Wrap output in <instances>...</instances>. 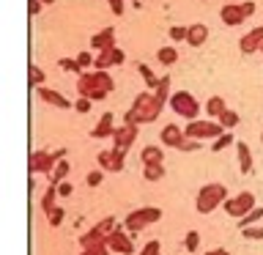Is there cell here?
Returning <instances> with one entry per match:
<instances>
[{
	"instance_id": "cell-1",
	"label": "cell",
	"mask_w": 263,
	"mask_h": 255,
	"mask_svg": "<svg viewBox=\"0 0 263 255\" xmlns=\"http://www.w3.org/2000/svg\"><path fill=\"white\" fill-rule=\"evenodd\" d=\"M77 88H80L82 99H104L112 90V80H110V74H107V71H93V74L82 71Z\"/></svg>"
},
{
	"instance_id": "cell-2",
	"label": "cell",
	"mask_w": 263,
	"mask_h": 255,
	"mask_svg": "<svg viewBox=\"0 0 263 255\" xmlns=\"http://www.w3.org/2000/svg\"><path fill=\"white\" fill-rule=\"evenodd\" d=\"M225 201H228L225 184H205L200 192H197L195 206H197V211H200V214H211L219 203H225Z\"/></svg>"
},
{
	"instance_id": "cell-3",
	"label": "cell",
	"mask_w": 263,
	"mask_h": 255,
	"mask_svg": "<svg viewBox=\"0 0 263 255\" xmlns=\"http://www.w3.org/2000/svg\"><path fill=\"white\" fill-rule=\"evenodd\" d=\"M167 102H170V107H173V113L181 115V118L195 121L197 113H200V104H197V99L189 94V90H176V94H170Z\"/></svg>"
},
{
	"instance_id": "cell-4",
	"label": "cell",
	"mask_w": 263,
	"mask_h": 255,
	"mask_svg": "<svg viewBox=\"0 0 263 255\" xmlns=\"http://www.w3.org/2000/svg\"><path fill=\"white\" fill-rule=\"evenodd\" d=\"M162 217V211L156 209V206H145V209H137V211H132L129 217H126V222H123V230H126L129 236H135V233H140L148 222H156Z\"/></svg>"
},
{
	"instance_id": "cell-5",
	"label": "cell",
	"mask_w": 263,
	"mask_h": 255,
	"mask_svg": "<svg viewBox=\"0 0 263 255\" xmlns=\"http://www.w3.org/2000/svg\"><path fill=\"white\" fill-rule=\"evenodd\" d=\"M219 135H225V129H222V123H214V121H197L195 118L184 129V137H189V140H205V137H219Z\"/></svg>"
},
{
	"instance_id": "cell-6",
	"label": "cell",
	"mask_w": 263,
	"mask_h": 255,
	"mask_svg": "<svg viewBox=\"0 0 263 255\" xmlns=\"http://www.w3.org/2000/svg\"><path fill=\"white\" fill-rule=\"evenodd\" d=\"M252 209H255V195L252 192H241V195L228 197V201H225V211L230 214V217H236V220L247 217Z\"/></svg>"
},
{
	"instance_id": "cell-7",
	"label": "cell",
	"mask_w": 263,
	"mask_h": 255,
	"mask_svg": "<svg viewBox=\"0 0 263 255\" xmlns=\"http://www.w3.org/2000/svg\"><path fill=\"white\" fill-rule=\"evenodd\" d=\"M61 156H66L63 148H61V151H55V154H47V151H33V154H30L28 168H30V173H52L55 162L61 159Z\"/></svg>"
},
{
	"instance_id": "cell-8",
	"label": "cell",
	"mask_w": 263,
	"mask_h": 255,
	"mask_svg": "<svg viewBox=\"0 0 263 255\" xmlns=\"http://www.w3.org/2000/svg\"><path fill=\"white\" fill-rule=\"evenodd\" d=\"M104 247L107 250H115V252H132V236L126 233V230H121V228H115L110 236L104 239Z\"/></svg>"
},
{
	"instance_id": "cell-9",
	"label": "cell",
	"mask_w": 263,
	"mask_h": 255,
	"mask_svg": "<svg viewBox=\"0 0 263 255\" xmlns=\"http://www.w3.org/2000/svg\"><path fill=\"white\" fill-rule=\"evenodd\" d=\"M123 63V52L121 49H115V47H107L99 52V58H93V66H96V71H104L107 66H121Z\"/></svg>"
},
{
	"instance_id": "cell-10",
	"label": "cell",
	"mask_w": 263,
	"mask_h": 255,
	"mask_svg": "<svg viewBox=\"0 0 263 255\" xmlns=\"http://www.w3.org/2000/svg\"><path fill=\"white\" fill-rule=\"evenodd\" d=\"M260 44H263V25H260V28H252L247 36H241V41H238V49L250 55V52H255V49H260Z\"/></svg>"
},
{
	"instance_id": "cell-11",
	"label": "cell",
	"mask_w": 263,
	"mask_h": 255,
	"mask_svg": "<svg viewBox=\"0 0 263 255\" xmlns=\"http://www.w3.org/2000/svg\"><path fill=\"white\" fill-rule=\"evenodd\" d=\"M112 135H115V148L126 151V148L132 145V140L137 137V126H135V123H123L121 129H115V132H112Z\"/></svg>"
},
{
	"instance_id": "cell-12",
	"label": "cell",
	"mask_w": 263,
	"mask_h": 255,
	"mask_svg": "<svg viewBox=\"0 0 263 255\" xmlns=\"http://www.w3.org/2000/svg\"><path fill=\"white\" fill-rule=\"evenodd\" d=\"M99 165L107 170H123V151L112 148V151H102L99 154Z\"/></svg>"
},
{
	"instance_id": "cell-13",
	"label": "cell",
	"mask_w": 263,
	"mask_h": 255,
	"mask_svg": "<svg viewBox=\"0 0 263 255\" xmlns=\"http://www.w3.org/2000/svg\"><path fill=\"white\" fill-rule=\"evenodd\" d=\"M39 96H41V102H49L52 107H61V110H69L71 107L69 99L63 94H58V90H52V88H39Z\"/></svg>"
},
{
	"instance_id": "cell-14",
	"label": "cell",
	"mask_w": 263,
	"mask_h": 255,
	"mask_svg": "<svg viewBox=\"0 0 263 255\" xmlns=\"http://www.w3.org/2000/svg\"><path fill=\"white\" fill-rule=\"evenodd\" d=\"M162 143L164 145H173V148H178L181 143H184V132H181L176 123H167V126L162 129Z\"/></svg>"
},
{
	"instance_id": "cell-15",
	"label": "cell",
	"mask_w": 263,
	"mask_h": 255,
	"mask_svg": "<svg viewBox=\"0 0 263 255\" xmlns=\"http://www.w3.org/2000/svg\"><path fill=\"white\" fill-rule=\"evenodd\" d=\"M219 16H222V22H225V25H241L247 20L244 11H241V6H225L219 11Z\"/></svg>"
},
{
	"instance_id": "cell-16",
	"label": "cell",
	"mask_w": 263,
	"mask_h": 255,
	"mask_svg": "<svg viewBox=\"0 0 263 255\" xmlns=\"http://www.w3.org/2000/svg\"><path fill=\"white\" fill-rule=\"evenodd\" d=\"M205 39H209V28H205V25H192V28H186V41L192 47L205 44Z\"/></svg>"
},
{
	"instance_id": "cell-17",
	"label": "cell",
	"mask_w": 263,
	"mask_h": 255,
	"mask_svg": "<svg viewBox=\"0 0 263 255\" xmlns=\"http://www.w3.org/2000/svg\"><path fill=\"white\" fill-rule=\"evenodd\" d=\"M236 151H238V168L241 173H252V154H250V145L247 143H236Z\"/></svg>"
},
{
	"instance_id": "cell-18",
	"label": "cell",
	"mask_w": 263,
	"mask_h": 255,
	"mask_svg": "<svg viewBox=\"0 0 263 255\" xmlns=\"http://www.w3.org/2000/svg\"><path fill=\"white\" fill-rule=\"evenodd\" d=\"M112 41H115V30H112V28H104V30L96 33L90 44H93L96 49H107V47H112Z\"/></svg>"
},
{
	"instance_id": "cell-19",
	"label": "cell",
	"mask_w": 263,
	"mask_h": 255,
	"mask_svg": "<svg viewBox=\"0 0 263 255\" xmlns=\"http://www.w3.org/2000/svg\"><path fill=\"white\" fill-rule=\"evenodd\" d=\"M112 132H115V126H112V113H104V115H102V121H99V126L93 129V137L99 140V137L112 135Z\"/></svg>"
},
{
	"instance_id": "cell-20",
	"label": "cell",
	"mask_w": 263,
	"mask_h": 255,
	"mask_svg": "<svg viewBox=\"0 0 263 255\" xmlns=\"http://www.w3.org/2000/svg\"><path fill=\"white\" fill-rule=\"evenodd\" d=\"M140 159H143L145 165H162V148H156V145H148V148H143Z\"/></svg>"
},
{
	"instance_id": "cell-21",
	"label": "cell",
	"mask_w": 263,
	"mask_h": 255,
	"mask_svg": "<svg viewBox=\"0 0 263 255\" xmlns=\"http://www.w3.org/2000/svg\"><path fill=\"white\" fill-rule=\"evenodd\" d=\"M205 110H209V115H214V118H219V115L228 110V104H225V99H222V96H214V99H209Z\"/></svg>"
},
{
	"instance_id": "cell-22",
	"label": "cell",
	"mask_w": 263,
	"mask_h": 255,
	"mask_svg": "<svg viewBox=\"0 0 263 255\" xmlns=\"http://www.w3.org/2000/svg\"><path fill=\"white\" fill-rule=\"evenodd\" d=\"M156 58H159L164 66H170V63L178 61V49H176V47H162L159 52H156Z\"/></svg>"
},
{
	"instance_id": "cell-23",
	"label": "cell",
	"mask_w": 263,
	"mask_h": 255,
	"mask_svg": "<svg viewBox=\"0 0 263 255\" xmlns=\"http://www.w3.org/2000/svg\"><path fill=\"white\" fill-rule=\"evenodd\" d=\"M28 77H30V80H28L30 85H33V88H39L41 82L47 80V74H44V69H39V66H33V63H30V66H28Z\"/></svg>"
},
{
	"instance_id": "cell-24",
	"label": "cell",
	"mask_w": 263,
	"mask_h": 255,
	"mask_svg": "<svg viewBox=\"0 0 263 255\" xmlns=\"http://www.w3.org/2000/svg\"><path fill=\"white\" fill-rule=\"evenodd\" d=\"M66 173H69V162H58L52 168V176H49V181H52V187H58L61 181L66 178Z\"/></svg>"
},
{
	"instance_id": "cell-25",
	"label": "cell",
	"mask_w": 263,
	"mask_h": 255,
	"mask_svg": "<svg viewBox=\"0 0 263 255\" xmlns=\"http://www.w3.org/2000/svg\"><path fill=\"white\" fill-rule=\"evenodd\" d=\"M260 217H263V209H252L250 214H247V217H241V220H238V225H241V230H244V228L255 225V222H258Z\"/></svg>"
},
{
	"instance_id": "cell-26",
	"label": "cell",
	"mask_w": 263,
	"mask_h": 255,
	"mask_svg": "<svg viewBox=\"0 0 263 255\" xmlns=\"http://www.w3.org/2000/svg\"><path fill=\"white\" fill-rule=\"evenodd\" d=\"M219 123H222V129H233L236 123H238V115L233 110H225V113L219 115Z\"/></svg>"
},
{
	"instance_id": "cell-27",
	"label": "cell",
	"mask_w": 263,
	"mask_h": 255,
	"mask_svg": "<svg viewBox=\"0 0 263 255\" xmlns=\"http://www.w3.org/2000/svg\"><path fill=\"white\" fill-rule=\"evenodd\" d=\"M55 192H58V187H52V184H49V189H47V195H44V201H41V209H44L47 214H49V211L55 209V206H52V201H55Z\"/></svg>"
},
{
	"instance_id": "cell-28",
	"label": "cell",
	"mask_w": 263,
	"mask_h": 255,
	"mask_svg": "<svg viewBox=\"0 0 263 255\" xmlns=\"http://www.w3.org/2000/svg\"><path fill=\"white\" fill-rule=\"evenodd\" d=\"M137 69H140V74H143V77H145V82H148V88H151V90H156V85H159V80H156L154 74H151V69H148L145 63H140Z\"/></svg>"
},
{
	"instance_id": "cell-29",
	"label": "cell",
	"mask_w": 263,
	"mask_h": 255,
	"mask_svg": "<svg viewBox=\"0 0 263 255\" xmlns=\"http://www.w3.org/2000/svg\"><path fill=\"white\" fill-rule=\"evenodd\" d=\"M162 176H164L162 165H145V178L148 181H159Z\"/></svg>"
},
{
	"instance_id": "cell-30",
	"label": "cell",
	"mask_w": 263,
	"mask_h": 255,
	"mask_svg": "<svg viewBox=\"0 0 263 255\" xmlns=\"http://www.w3.org/2000/svg\"><path fill=\"white\" fill-rule=\"evenodd\" d=\"M230 143H233V135H230V132H225V135H219L217 140H214V151H222V148H225V145H230Z\"/></svg>"
},
{
	"instance_id": "cell-31",
	"label": "cell",
	"mask_w": 263,
	"mask_h": 255,
	"mask_svg": "<svg viewBox=\"0 0 263 255\" xmlns=\"http://www.w3.org/2000/svg\"><path fill=\"white\" fill-rule=\"evenodd\" d=\"M197 244H200V236H197V230H189L186 233V242H184V247L189 252H195L197 250Z\"/></svg>"
},
{
	"instance_id": "cell-32",
	"label": "cell",
	"mask_w": 263,
	"mask_h": 255,
	"mask_svg": "<svg viewBox=\"0 0 263 255\" xmlns=\"http://www.w3.org/2000/svg\"><path fill=\"white\" fill-rule=\"evenodd\" d=\"M241 233H244V239H252V242L255 239H263V225H250V228H244Z\"/></svg>"
},
{
	"instance_id": "cell-33",
	"label": "cell",
	"mask_w": 263,
	"mask_h": 255,
	"mask_svg": "<svg viewBox=\"0 0 263 255\" xmlns=\"http://www.w3.org/2000/svg\"><path fill=\"white\" fill-rule=\"evenodd\" d=\"M159 252H162V247H159V242L154 239V242H148V244L143 247V252H140V255H159Z\"/></svg>"
},
{
	"instance_id": "cell-34",
	"label": "cell",
	"mask_w": 263,
	"mask_h": 255,
	"mask_svg": "<svg viewBox=\"0 0 263 255\" xmlns=\"http://www.w3.org/2000/svg\"><path fill=\"white\" fill-rule=\"evenodd\" d=\"M90 63H93V55H90V52H80L77 55V66H80V69H88Z\"/></svg>"
},
{
	"instance_id": "cell-35",
	"label": "cell",
	"mask_w": 263,
	"mask_h": 255,
	"mask_svg": "<svg viewBox=\"0 0 263 255\" xmlns=\"http://www.w3.org/2000/svg\"><path fill=\"white\" fill-rule=\"evenodd\" d=\"M195 148H200V140H189V137H184V143L178 145V151H195Z\"/></svg>"
},
{
	"instance_id": "cell-36",
	"label": "cell",
	"mask_w": 263,
	"mask_h": 255,
	"mask_svg": "<svg viewBox=\"0 0 263 255\" xmlns=\"http://www.w3.org/2000/svg\"><path fill=\"white\" fill-rule=\"evenodd\" d=\"M47 217H49V225H61L63 222V209H52Z\"/></svg>"
},
{
	"instance_id": "cell-37",
	"label": "cell",
	"mask_w": 263,
	"mask_h": 255,
	"mask_svg": "<svg viewBox=\"0 0 263 255\" xmlns=\"http://www.w3.org/2000/svg\"><path fill=\"white\" fill-rule=\"evenodd\" d=\"M61 69H66V71H77V74H82V69L77 66V61H69V58H63L61 61Z\"/></svg>"
},
{
	"instance_id": "cell-38",
	"label": "cell",
	"mask_w": 263,
	"mask_h": 255,
	"mask_svg": "<svg viewBox=\"0 0 263 255\" xmlns=\"http://www.w3.org/2000/svg\"><path fill=\"white\" fill-rule=\"evenodd\" d=\"M170 39L173 41H184L186 39V28H170Z\"/></svg>"
},
{
	"instance_id": "cell-39",
	"label": "cell",
	"mask_w": 263,
	"mask_h": 255,
	"mask_svg": "<svg viewBox=\"0 0 263 255\" xmlns=\"http://www.w3.org/2000/svg\"><path fill=\"white\" fill-rule=\"evenodd\" d=\"M85 181H88V184H90V187H96V184H99V181H102V170H93V173H90V176H88Z\"/></svg>"
},
{
	"instance_id": "cell-40",
	"label": "cell",
	"mask_w": 263,
	"mask_h": 255,
	"mask_svg": "<svg viewBox=\"0 0 263 255\" xmlns=\"http://www.w3.org/2000/svg\"><path fill=\"white\" fill-rule=\"evenodd\" d=\"M107 252H110V250H107V247L102 244V247H93V250H85L82 255H107Z\"/></svg>"
},
{
	"instance_id": "cell-41",
	"label": "cell",
	"mask_w": 263,
	"mask_h": 255,
	"mask_svg": "<svg viewBox=\"0 0 263 255\" xmlns=\"http://www.w3.org/2000/svg\"><path fill=\"white\" fill-rule=\"evenodd\" d=\"M71 184H69V181H61V184H58V192H61V195H71Z\"/></svg>"
},
{
	"instance_id": "cell-42",
	"label": "cell",
	"mask_w": 263,
	"mask_h": 255,
	"mask_svg": "<svg viewBox=\"0 0 263 255\" xmlns=\"http://www.w3.org/2000/svg\"><path fill=\"white\" fill-rule=\"evenodd\" d=\"M77 110H80V113H88V110H90V99H82V96H80V102H77Z\"/></svg>"
},
{
	"instance_id": "cell-43",
	"label": "cell",
	"mask_w": 263,
	"mask_h": 255,
	"mask_svg": "<svg viewBox=\"0 0 263 255\" xmlns=\"http://www.w3.org/2000/svg\"><path fill=\"white\" fill-rule=\"evenodd\" d=\"M241 11H244V16H252V11H255V3H252V0H247V3H241Z\"/></svg>"
},
{
	"instance_id": "cell-44",
	"label": "cell",
	"mask_w": 263,
	"mask_h": 255,
	"mask_svg": "<svg viewBox=\"0 0 263 255\" xmlns=\"http://www.w3.org/2000/svg\"><path fill=\"white\" fill-rule=\"evenodd\" d=\"M110 6L115 14H123V0H110Z\"/></svg>"
},
{
	"instance_id": "cell-45",
	"label": "cell",
	"mask_w": 263,
	"mask_h": 255,
	"mask_svg": "<svg viewBox=\"0 0 263 255\" xmlns=\"http://www.w3.org/2000/svg\"><path fill=\"white\" fill-rule=\"evenodd\" d=\"M39 8H41L39 0H30V3H28V11H30V14H39Z\"/></svg>"
},
{
	"instance_id": "cell-46",
	"label": "cell",
	"mask_w": 263,
	"mask_h": 255,
	"mask_svg": "<svg viewBox=\"0 0 263 255\" xmlns=\"http://www.w3.org/2000/svg\"><path fill=\"white\" fill-rule=\"evenodd\" d=\"M205 255H228V250H211V252H205Z\"/></svg>"
},
{
	"instance_id": "cell-47",
	"label": "cell",
	"mask_w": 263,
	"mask_h": 255,
	"mask_svg": "<svg viewBox=\"0 0 263 255\" xmlns=\"http://www.w3.org/2000/svg\"><path fill=\"white\" fill-rule=\"evenodd\" d=\"M41 3H52V0H41Z\"/></svg>"
},
{
	"instance_id": "cell-48",
	"label": "cell",
	"mask_w": 263,
	"mask_h": 255,
	"mask_svg": "<svg viewBox=\"0 0 263 255\" xmlns=\"http://www.w3.org/2000/svg\"><path fill=\"white\" fill-rule=\"evenodd\" d=\"M260 52H263V44H260Z\"/></svg>"
},
{
	"instance_id": "cell-49",
	"label": "cell",
	"mask_w": 263,
	"mask_h": 255,
	"mask_svg": "<svg viewBox=\"0 0 263 255\" xmlns=\"http://www.w3.org/2000/svg\"><path fill=\"white\" fill-rule=\"evenodd\" d=\"M260 140H263V135H260Z\"/></svg>"
}]
</instances>
